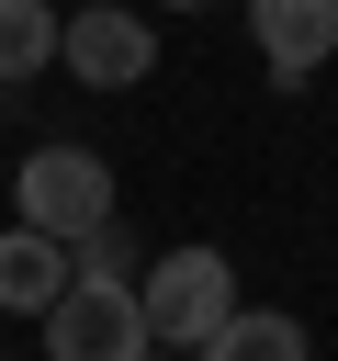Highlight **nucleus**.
Segmentation results:
<instances>
[{"instance_id":"1","label":"nucleus","mask_w":338,"mask_h":361,"mask_svg":"<svg viewBox=\"0 0 338 361\" xmlns=\"http://www.w3.org/2000/svg\"><path fill=\"white\" fill-rule=\"evenodd\" d=\"M11 226H34V237H56V248H79L90 226H113V169H101V147H34L23 169H11Z\"/></svg>"},{"instance_id":"2","label":"nucleus","mask_w":338,"mask_h":361,"mask_svg":"<svg viewBox=\"0 0 338 361\" xmlns=\"http://www.w3.org/2000/svg\"><path fill=\"white\" fill-rule=\"evenodd\" d=\"M135 316H146V338L158 350H203L225 316H237V271H225V248H169V259H146L135 271Z\"/></svg>"},{"instance_id":"3","label":"nucleus","mask_w":338,"mask_h":361,"mask_svg":"<svg viewBox=\"0 0 338 361\" xmlns=\"http://www.w3.org/2000/svg\"><path fill=\"white\" fill-rule=\"evenodd\" d=\"M56 68L79 90H135L158 68V23L135 0H79V11H56Z\"/></svg>"},{"instance_id":"4","label":"nucleus","mask_w":338,"mask_h":361,"mask_svg":"<svg viewBox=\"0 0 338 361\" xmlns=\"http://www.w3.org/2000/svg\"><path fill=\"white\" fill-rule=\"evenodd\" d=\"M45 361H158V338L135 316V282H68L45 305Z\"/></svg>"},{"instance_id":"5","label":"nucleus","mask_w":338,"mask_h":361,"mask_svg":"<svg viewBox=\"0 0 338 361\" xmlns=\"http://www.w3.org/2000/svg\"><path fill=\"white\" fill-rule=\"evenodd\" d=\"M248 34H259V68L282 90H304L338 56V0H248Z\"/></svg>"},{"instance_id":"6","label":"nucleus","mask_w":338,"mask_h":361,"mask_svg":"<svg viewBox=\"0 0 338 361\" xmlns=\"http://www.w3.org/2000/svg\"><path fill=\"white\" fill-rule=\"evenodd\" d=\"M68 282H79V271H68V248H56V237L0 226V316H45Z\"/></svg>"},{"instance_id":"7","label":"nucleus","mask_w":338,"mask_h":361,"mask_svg":"<svg viewBox=\"0 0 338 361\" xmlns=\"http://www.w3.org/2000/svg\"><path fill=\"white\" fill-rule=\"evenodd\" d=\"M192 361H315V338H304V316H282V305H237Z\"/></svg>"},{"instance_id":"8","label":"nucleus","mask_w":338,"mask_h":361,"mask_svg":"<svg viewBox=\"0 0 338 361\" xmlns=\"http://www.w3.org/2000/svg\"><path fill=\"white\" fill-rule=\"evenodd\" d=\"M45 56H56V11L45 0H0V90L45 79Z\"/></svg>"},{"instance_id":"9","label":"nucleus","mask_w":338,"mask_h":361,"mask_svg":"<svg viewBox=\"0 0 338 361\" xmlns=\"http://www.w3.org/2000/svg\"><path fill=\"white\" fill-rule=\"evenodd\" d=\"M68 271H79V282H124V271H135V237H124V214H113V226H90V237L68 248Z\"/></svg>"},{"instance_id":"10","label":"nucleus","mask_w":338,"mask_h":361,"mask_svg":"<svg viewBox=\"0 0 338 361\" xmlns=\"http://www.w3.org/2000/svg\"><path fill=\"white\" fill-rule=\"evenodd\" d=\"M158 11H214V0H158Z\"/></svg>"}]
</instances>
